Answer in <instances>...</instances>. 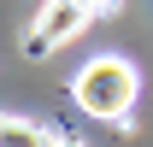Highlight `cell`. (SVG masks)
Wrapping results in <instances>:
<instances>
[{"label":"cell","mask_w":153,"mask_h":147,"mask_svg":"<svg viewBox=\"0 0 153 147\" xmlns=\"http://www.w3.org/2000/svg\"><path fill=\"white\" fill-rule=\"evenodd\" d=\"M0 147H53V135L30 118H0Z\"/></svg>","instance_id":"3957f363"},{"label":"cell","mask_w":153,"mask_h":147,"mask_svg":"<svg viewBox=\"0 0 153 147\" xmlns=\"http://www.w3.org/2000/svg\"><path fill=\"white\" fill-rule=\"evenodd\" d=\"M53 147H82V141H65V135H53Z\"/></svg>","instance_id":"277c9868"},{"label":"cell","mask_w":153,"mask_h":147,"mask_svg":"<svg viewBox=\"0 0 153 147\" xmlns=\"http://www.w3.org/2000/svg\"><path fill=\"white\" fill-rule=\"evenodd\" d=\"M71 94H76V106L88 112V118H106V124H130L135 94H141V76H135V65H130V59L100 53V59H88V65L76 71Z\"/></svg>","instance_id":"6da1fadb"},{"label":"cell","mask_w":153,"mask_h":147,"mask_svg":"<svg viewBox=\"0 0 153 147\" xmlns=\"http://www.w3.org/2000/svg\"><path fill=\"white\" fill-rule=\"evenodd\" d=\"M94 18V0H47L41 6V18L30 24V53H53L65 47L71 36H82Z\"/></svg>","instance_id":"7a4b0ae2"}]
</instances>
